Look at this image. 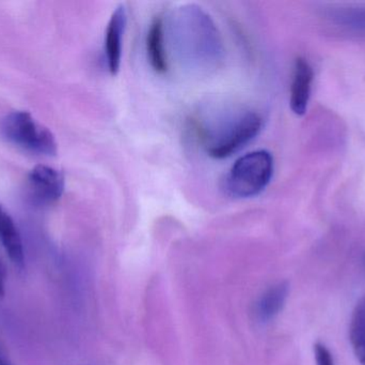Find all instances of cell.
Here are the masks:
<instances>
[{
  "label": "cell",
  "instance_id": "cell-1",
  "mask_svg": "<svg viewBox=\"0 0 365 365\" xmlns=\"http://www.w3.org/2000/svg\"><path fill=\"white\" fill-rule=\"evenodd\" d=\"M180 46L195 61H218L222 53L220 36L214 23L201 8L184 6L178 12Z\"/></svg>",
  "mask_w": 365,
  "mask_h": 365
},
{
  "label": "cell",
  "instance_id": "cell-2",
  "mask_svg": "<svg viewBox=\"0 0 365 365\" xmlns=\"http://www.w3.org/2000/svg\"><path fill=\"white\" fill-rule=\"evenodd\" d=\"M274 158L267 150H255L240 156L225 180L227 194L235 199H250L261 194L274 175Z\"/></svg>",
  "mask_w": 365,
  "mask_h": 365
},
{
  "label": "cell",
  "instance_id": "cell-3",
  "mask_svg": "<svg viewBox=\"0 0 365 365\" xmlns=\"http://www.w3.org/2000/svg\"><path fill=\"white\" fill-rule=\"evenodd\" d=\"M0 132L8 143L30 154L45 156L57 154V141L53 133L36 121L29 111L8 114L0 124Z\"/></svg>",
  "mask_w": 365,
  "mask_h": 365
},
{
  "label": "cell",
  "instance_id": "cell-4",
  "mask_svg": "<svg viewBox=\"0 0 365 365\" xmlns=\"http://www.w3.org/2000/svg\"><path fill=\"white\" fill-rule=\"evenodd\" d=\"M263 126L259 114L247 111L227 124L217 136L208 141L207 152L212 158L225 159L240 151L257 136Z\"/></svg>",
  "mask_w": 365,
  "mask_h": 365
},
{
  "label": "cell",
  "instance_id": "cell-5",
  "mask_svg": "<svg viewBox=\"0 0 365 365\" xmlns=\"http://www.w3.org/2000/svg\"><path fill=\"white\" fill-rule=\"evenodd\" d=\"M66 186L63 174L47 165H36L28 175V189L34 201L51 205L61 199Z\"/></svg>",
  "mask_w": 365,
  "mask_h": 365
},
{
  "label": "cell",
  "instance_id": "cell-6",
  "mask_svg": "<svg viewBox=\"0 0 365 365\" xmlns=\"http://www.w3.org/2000/svg\"><path fill=\"white\" fill-rule=\"evenodd\" d=\"M128 14L125 6L120 4L113 11L105 34V56L111 75H117L121 66L122 42L125 32Z\"/></svg>",
  "mask_w": 365,
  "mask_h": 365
},
{
  "label": "cell",
  "instance_id": "cell-7",
  "mask_svg": "<svg viewBox=\"0 0 365 365\" xmlns=\"http://www.w3.org/2000/svg\"><path fill=\"white\" fill-rule=\"evenodd\" d=\"M313 77H314V72L310 64L304 58H297L294 66L291 98H289L291 109L297 116H304L308 109Z\"/></svg>",
  "mask_w": 365,
  "mask_h": 365
},
{
  "label": "cell",
  "instance_id": "cell-8",
  "mask_svg": "<svg viewBox=\"0 0 365 365\" xmlns=\"http://www.w3.org/2000/svg\"><path fill=\"white\" fill-rule=\"evenodd\" d=\"M0 244L6 251L11 263L23 269L25 265V252L21 234L10 214L0 206Z\"/></svg>",
  "mask_w": 365,
  "mask_h": 365
},
{
  "label": "cell",
  "instance_id": "cell-9",
  "mask_svg": "<svg viewBox=\"0 0 365 365\" xmlns=\"http://www.w3.org/2000/svg\"><path fill=\"white\" fill-rule=\"evenodd\" d=\"M148 59L155 72L163 74L168 70L166 49H165L164 21L156 16L150 25L147 36Z\"/></svg>",
  "mask_w": 365,
  "mask_h": 365
},
{
  "label": "cell",
  "instance_id": "cell-10",
  "mask_svg": "<svg viewBox=\"0 0 365 365\" xmlns=\"http://www.w3.org/2000/svg\"><path fill=\"white\" fill-rule=\"evenodd\" d=\"M289 285L280 282L265 291L257 304V314L259 321H269L274 319L284 308L289 297Z\"/></svg>",
  "mask_w": 365,
  "mask_h": 365
},
{
  "label": "cell",
  "instance_id": "cell-11",
  "mask_svg": "<svg viewBox=\"0 0 365 365\" xmlns=\"http://www.w3.org/2000/svg\"><path fill=\"white\" fill-rule=\"evenodd\" d=\"M349 342L356 359L365 365V295L354 308L349 324Z\"/></svg>",
  "mask_w": 365,
  "mask_h": 365
},
{
  "label": "cell",
  "instance_id": "cell-12",
  "mask_svg": "<svg viewBox=\"0 0 365 365\" xmlns=\"http://www.w3.org/2000/svg\"><path fill=\"white\" fill-rule=\"evenodd\" d=\"M339 23L356 30H365V9L345 11L336 16Z\"/></svg>",
  "mask_w": 365,
  "mask_h": 365
},
{
  "label": "cell",
  "instance_id": "cell-13",
  "mask_svg": "<svg viewBox=\"0 0 365 365\" xmlns=\"http://www.w3.org/2000/svg\"><path fill=\"white\" fill-rule=\"evenodd\" d=\"M314 357L317 365H336L331 351L324 343L317 342L314 345Z\"/></svg>",
  "mask_w": 365,
  "mask_h": 365
},
{
  "label": "cell",
  "instance_id": "cell-14",
  "mask_svg": "<svg viewBox=\"0 0 365 365\" xmlns=\"http://www.w3.org/2000/svg\"><path fill=\"white\" fill-rule=\"evenodd\" d=\"M6 274L4 264L0 261V298L6 295Z\"/></svg>",
  "mask_w": 365,
  "mask_h": 365
},
{
  "label": "cell",
  "instance_id": "cell-15",
  "mask_svg": "<svg viewBox=\"0 0 365 365\" xmlns=\"http://www.w3.org/2000/svg\"><path fill=\"white\" fill-rule=\"evenodd\" d=\"M0 365H10L6 362V360L4 359V357H2V356H0Z\"/></svg>",
  "mask_w": 365,
  "mask_h": 365
},
{
  "label": "cell",
  "instance_id": "cell-16",
  "mask_svg": "<svg viewBox=\"0 0 365 365\" xmlns=\"http://www.w3.org/2000/svg\"><path fill=\"white\" fill-rule=\"evenodd\" d=\"M0 356H2L1 347H0ZM2 357H4V356H2Z\"/></svg>",
  "mask_w": 365,
  "mask_h": 365
}]
</instances>
